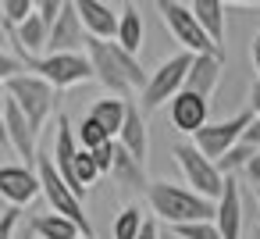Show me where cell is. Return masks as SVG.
<instances>
[{"label": "cell", "mask_w": 260, "mask_h": 239, "mask_svg": "<svg viewBox=\"0 0 260 239\" xmlns=\"http://www.w3.org/2000/svg\"><path fill=\"white\" fill-rule=\"evenodd\" d=\"M118 143H121L136 161L146 164V154H150V132H146V118H143L139 104H132V100H128V114H125V125H121Z\"/></svg>", "instance_id": "ac0fdd59"}, {"label": "cell", "mask_w": 260, "mask_h": 239, "mask_svg": "<svg viewBox=\"0 0 260 239\" xmlns=\"http://www.w3.org/2000/svg\"><path fill=\"white\" fill-rule=\"evenodd\" d=\"M40 193H43V186H40L36 168H29V164H0V196H4L11 207L22 211Z\"/></svg>", "instance_id": "30bf717a"}, {"label": "cell", "mask_w": 260, "mask_h": 239, "mask_svg": "<svg viewBox=\"0 0 260 239\" xmlns=\"http://www.w3.org/2000/svg\"><path fill=\"white\" fill-rule=\"evenodd\" d=\"M143 225H146V214H143V207H139V203H125V207L118 211V218H114V228H111V235H114V239H139Z\"/></svg>", "instance_id": "603a6c76"}, {"label": "cell", "mask_w": 260, "mask_h": 239, "mask_svg": "<svg viewBox=\"0 0 260 239\" xmlns=\"http://www.w3.org/2000/svg\"><path fill=\"white\" fill-rule=\"evenodd\" d=\"M29 239H32V235H29Z\"/></svg>", "instance_id": "f35d334b"}, {"label": "cell", "mask_w": 260, "mask_h": 239, "mask_svg": "<svg viewBox=\"0 0 260 239\" xmlns=\"http://www.w3.org/2000/svg\"><path fill=\"white\" fill-rule=\"evenodd\" d=\"M189 68H192V54H185V50H178V54H171L168 61H160V65L150 72V82H146V89H143V97H139L143 111H157V107L171 104V100L185 89Z\"/></svg>", "instance_id": "52a82bcc"}, {"label": "cell", "mask_w": 260, "mask_h": 239, "mask_svg": "<svg viewBox=\"0 0 260 239\" xmlns=\"http://www.w3.org/2000/svg\"><path fill=\"white\" fill-rule=\"evenodd\" d=\"M192 8V15H196V22L203 25V33L210 36V43L221 50V43H224V4L221 0H196V4H189Z\"/></svg>", "instance_id": "ffe728a7"}, {"label": "cell", "mask_w": 260, "mask_h": 239, "mask_svg": "<svg viewBox=\"0 0 260 239\" xmlns=\"http://www.w3.org/2000/svg\"><path fill=\"white\" fill-rule=\"evenodd\" d=\"M25 72V65H22V57H11V54H4V50H0V82H11V79H18Z\"/></svg>", "instance_id": "4316f807"}, {"label": "cell", "mask_w": 260, "mask_h": 239, "mask_svg": "<svg viewBox=\"0 0 260 239\" xmlns=\"http://www.w3.org/2000/svg\"><path fill=\"white\" fill-rule=\"evenodd\" d=\"M249 111H253V118H260V79L249 86Z\"/></svg>", "instance_id": "836d02e7"}, {"label": "cell", "mask_w": 260, "mask_h": 239, "mask_svg": "<svg viewBox=\"0 0 260 239\" xmlns=\"http://www.w3.org/2000/svg\"><path fill=\"white\" fill-rule=\"evenodd\" d=\"M249 239H260V225H256V228H253V232H249Z\"/></svg>", "instance_id": "8d00e7d4"}, {"label": "cell", "mask_w": 260, "mask_h": 239, "mask_svg": "<svg viewBox=\"0 0 260 239\" xmlns=\"http://www.w3.org/2000/svg\"><path fill=\"white\" fill-rule=\"evenodd\" d=\"M8 97L22 107V114L29 118V125H32L36 136L43 132V125L57 111V89L50 82H43L40 75H32V72H22L18 79H11L8 82Z\"/></svg>", "instance_id": "5b68a950"}, {"label": "cell", "mask_w": 260, "mask_h": 239, "mask_svg": "<svg viewBox=\"0 0 260 239\" xmlns=\"http://www.w3.org/2000/svg\"><path fill=\"white\" fill-rule=\"evenodd\" d=\"M160 239H182V235H175L171 228H160Z\"/></svg>", "instance_id": "d590c367"}, {"label": "cell", "mask_w": 260, "mask_h": 239, "mask_svg": "<svg viewBox=\"0 0 260 239\" xmlns=\"http://www.w3.org/2000/svg\"><path fill=\"white\" fill-rule=\"evenodd\" d=\"M157 15L164 18L168 33L175 36V43H182L185 54H192V57H203V54L221 57V50L210 43V36L203 33V25L196 22V15H192L189 4H178V0H160V4H157Z\"/></svg>", "instance_id": "8992f818"}, {"label": "cell", "mask_w": 260, "mask_h": 239, "mask_svg": "<svg viewBox=\"0 0 260 239\" xmlns=\"http://www.w3.org/2000/svg\"><path fill=\"white\" fill-rule=\"evenodd\" d=\"M61 11H64V0H40V4H36V15L54 29V22L61 18Z\"/></svg>", "instance_id": "83f0119b"}, {"label": "cell", "mask_w": 260, "mask_h": 239, "mask_svg": "<svg viewBox=\"0 0 260 239\" xmlns=\"http://www.w3.org/2000/svg\"><path fill=\"white\" fill-rule=\"evenodd\" d=\"M146 203H150L153 218L164 221L168 228L192 225V221H214V218H217V203H214V200L192 193L189 186H175V182H168V178H150Z\"/></svg>", "instance_id": "7a4b0ae2"}, {"label": "cell", "mask_w": 260, "mask_h": 239, "mask_svg": "<svg viewBox=\"0 0 260 239\" xmlns=\"http://www.w3.org/2000/svg\"><path fill=\"white\" fill-rule=\"evenodd\" d=\"M125 114H128V100H118V97H104L89 107V118H96L111 139L121 136V125H125Z\"/></svg>", "instance_id": "7402d4cb"}, {"label": "cell", "mask_w": 260, "mask_h": 239, "mask_svg": "<svg viewBox=\"0 0 260 239\" xmlns=\"http://www.w3.org/2000/svg\"><path fill=\"white\" fill-rule=\"evenodd\" d=\"M242 146H249V150H260V118H253V125L246 129V136H242Z\"/></svg>", "instance_id": "4dcf8cb0"}, {"label": "cell", "mask_w": 260, "mask_h": 239, "mask_svg": "<svg viewBox=\"0 0 260 239\" xmlns=\"http://www.w3.org/2000/svg\"><path fill=\"white\" fill-rule=\"evenodd\" d=\"M114 146H118V139L107 143V146H100V150H89L93 161H96V171H100V175H111V168H114Z\"/></svg>", "instance_id": "f1b7e54d"}, {"label": "cell", "mask_w": 260, "mask_h": 239, "mask_svg": "<svg viewBox=\"0 0 260 239\" xmlns=\"http://www.w3.org/2000/svg\"><path fill=\"white\" fill-rule=\"evenodd\" d=\"M29 228H32V239H82V228H79L75 221L54 214V211L36 214V218L29 221Z\"/></svg>", "instance_id": "44dd1931"}, {"label": "cell", "mask_w": 260, "mask_h": 239, "mask_svg": "<svg viewBox=\"0 0 260 239\" xmlns=\"http://www.w3.org/2000/svg\"><path fill=\"white\" fill-rule=\"evenodd\" d=\"M249 57H253V68H256V79H260V33L253 36V43H249Z\"/></svg>", "instance_id": "e575fe53"}, {"label": "cell", "mask_w": 260, "mask_h": 239, "mask_svg": "<svg viewBox=\"0 0 260 239\" xmlns=\"http://www.w3.org/2000/svg\"><path fill=\"white\" fill-rule=\"evenodd\" d=\"M143 36H146V25H143L139 8H136V4H125V8H121V18H118V40H114V43H118L121 50H128L132 57H139Z\"/></svg>", "instance_id": "d6986e66"}, {"label": "cell", "mask_w": 260, "mask_h": 239, "mask_svg": "<svg viewBox=\"0 0 260 239\" xmlns=\"http://www.w3.org/2000/svg\"><path fill=\"white\" fill-rule=\"evenodd\" d=\"M139 239H160V221H157V218H146V225H143Z\"/></svg>", "instance_id": "d6a6232c"}, {"label": "cell", "mask_w": 260, "mask_h": 239, "mask_svg": "<svg viewBox=\"0 0 260 239\" xmlns=\"http://www.w3.org/2000/svg\"><path fill=\"white\" fill-rule=\"evenodd\" d=\"M18 207H8L4 214H0V239H15V228H18Z\"/></svg>", "instance_id": "f546056e"}, {"label": "cell", "mask_w": 260, "mask_h": 239, "mask_svg": "<svg viewBox=\"0 0 260 239\" xmlns=\"http://www.w3.org/2000/svg\"><path fill=\"white\" fill-rule=\"evenodd\" d=\"M217 82H221V57H214V54L192 57V68L185 75V93H196V97L210 100Z\"/></svg>", "instance_id": "e0dca14e"}, {"label": "cell", "mask_w": 260, "mask_h": 239, "mask_svg": "<svg viewBox=\"0 0 260 239\" xmlns=\"http://www.w3.org/2000/svg\"><path fill=\"white\" fill-rule=\"evenodd\" d=\"M221 239H239L242 235V193H239V182L235 175L224 178V193L217 200V218H214Z\"/></svg>", "instance_id": "9a60e30c"}, {"label": "cell", "mask_w": 260, "mask_h": 239, "mask_svg": "<svg viewBox=\"0 0 260 239\" xmlns=\"http://www.w3.org/2000/svg\"><path fill=\"white\" fill-rule=\"evenodd\" d=\"M242 171H246V178H249V186H253V189L260 193V154H256V157H253V161H249V164H246Z\"/></svg>", "instance_id": "1f68e13d"}, {"label": "cell", "mask_w": 260, "mask_h": 239, "mask_svg": "<svg viewBox=\"0 0 260 239\" xmlns=\"http://www.w3.org/2000/svg\"><path fill=\"white\" fill-rule=\"evenodd\" d=\"M75 11L82 18V29L89 33V40H118L121 11H114L104 0H75Z\"/></svg>", "instance_id": "5bb4252c"}, {"label": "cell", "mask_w": 260, "mask_h": 239, "mask_svg": "<svg viewBox=\"0 0 260 239\" xmlns=\"http://www.w3.org/2000/svg\"><path fill=\"white\" fill-rule=\"evenodd\" d=\"M168 118H171V125L178 129V132H185V136H196L200 129H207L210 125V100H203V97H196V93H178L171 104H168Z\"/></svg>", "instance_id": "7c38bea8"}, {"label": "cell", "mask_w": 260, "mask_h": 239, "mask_svg": "<svg viewBox=\"0 0 260 239\" xmlns=\"http://www.w3.org/2000/svg\"><path fill=\"white\" fill-rule=\"evenodd\" d=\"M86 54L93 61V75L107 89V97H118V100H132V93L143 97L150 72L139 65V57H132L128 50H121L111 40H89Z\"/></svg>", "instance_id": "6da1fadb"}, {"label": "cell", "mask_w": 260, "mask_h": 239, "mask_svg": "<svg viewBox=\"0 0 260 239\" xmlns=\"http://www.w3.org/2000/svg\"><path fill=\"white\" fill-rule=\"evenodd\" d=\"M89 43L86 29H82V18L75 11V0L64 4L61 18L54 22L50 29V40H47V54H82V47Z\"/></svg>", "instance_id": "8fae6325"}, {"label": "cell", "mask_w": 260, "mask_h": 239, "mask_svg": "<svg viewBox=\"0 0 260 239\" xmlns=\"http://www.w3.org/2000/svg\"><path fill=\"white\" fill-rule=\"evenodd\" d=\"M111 178H114L125 193H146V189H150L146 164H143V161H136L121 143L114 146V168H111Z\"/></svg>", "instance_id": "2e32d148"}, {"label": "cell", "mask_w": 260, "mask_h": 239, "mask_svg": "<svg viewBox=\"0 0 260 239\" xmlns=\"http://www.w3.org/2000/svg\"><path fill=\"white\" fill-rule=\"evenodd\" d=\"M32 15H36V4H32V0H0V18H4V29H8V33L22 29Z\"/></svg>", "instance_id": "cb8c5ba5"}, {"label": "cell", "mask_w": 260, "mask_h": 239, "mask_svg": "<svg viewBox=\"0 0 260 239\" xmlns=\"http://www.w3.org/2000/svg\"><path fill=\"white\" fill-rule=\"evenodd\" d=\"M36 175H40V186H43V196H47L50 211L61 214V218H68V221H75V225L82 228V239H96V235H93V225H89V218H86L82 196L61 178V171L54 168L50 150H40V157H36Z\"/></svg>", "instance_id": "3957f363"}, {"label": "cell", "mask_w": 260, "mask_h": 239, "mask_svg": "<svg viewBox=\"0 0 260 239\" xmlns=\"http://www.w3.org/2000/svg\"><path fill=\"white\" fill-rule=\"evenodd\" d=\"M75 136H79V146H82V150H100V146L114 143V139L107 136V129H104L96 118H89V114L75 125Z\"/></svg>", "instance_id": "d4e9b609"}, {"label": "cell", "mask_w": 260, "mask_h": 239, "mask_svg": "<svg viewBox=\"0 0 260 239\" xmlns=\"http://www.w3.org/2000/svg\"><path fill=\"white\" fill-rule=\"evenodd\" d=\"M171 232L182 235V239H221V232H217L214 221H192V225H178Z\"/></svg>", "instance_id": "484cf974"}, {"label": "cell", "mask_w": 260, "mask_h": 239, "mask_svg": "<svg viewBox=\"0 0 260 239\" xmlns=\"http://www.w3.org/2000/svg\"><path fill=\"white\" fill-rule=\"evenodd\" d=\"M256 203H260V193H256Z\"/></svg>", "instance_id": "74e56055"}, {"label": "cell", "mask_w": 260, "mask_h": 239, "mask_svg": "<svg viewBox=\"0 0 260 239\" xmlns=\"http://www.w3.org/2000/svg\"><path fill=\"white\" fill-rule=\"evenodd\" d=\"M22 65L40 75L43 82H50L57 93L72 89L79 82H93V61L89 54H40V57H22Z\"/></svg>", "instance_id": "277c9868"}, {"label": "cell", "mask_w": 260, "mask_h": 239, "mask_svg": "<svg viewBox=\"0 0 260 239\" xmlns=\"http://www.w3.org/2000/svg\"><path fill=\"white\" fill-rule=\"evenodd\" d=\"M171 154H175V161H178V168H182V175H185L189 189L217 203V200H221V193H224V178H228V175H224L210 157H203L192 143H178Z\"/></svg>", "instance_id": "ba28073f"}, {"label": "cell", "mask_w": 260, "mask_h": 239, "mask_svg": "<svg viewBox=\"0 0 260 239\" xmlns=\"http://www.w3.org/2000/svg\"><path fill=\"white\" fill-rule=\"evenodd\" d=\"M249 125H253V111H239V114H232V118H224V122H210L207 129H200V132L192 136V146H196L203 157H210V161L217 164V161H224V157L242 143V136H246Z\"/></svg>", "instance_id": "9c48e42d"}, {"label": "cell", "mask_w": 260, "mask_h": 239, "mask_svg": "<svg viewBox=\"0 0 260 239\" xmlns=\"http://www.w3.org/2000/svg\"><path fill=\"white\" fill-rule=\"evenodd\" d=\"M4 129H8V146L18 154V157H25V164L32 168L36 164V157H40V150H36V132H32V125H29V118L22 114V107L8 97V104H4Z\"/></svg>", "instance_id": "4fadbf2b"}]
</instances>
